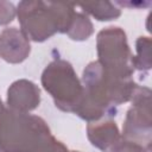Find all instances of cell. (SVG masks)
I'll use <instances>...</instances> for the list:
<instances>
[{
  "instance_id": "cell-9",
  "label": "cell",
  "mask_w": 152,
  "mask_h": 152,
  "mask_svg": "<svg viewBox=\"0 0 152 152\" xmlns=\"http://www.w3.org/2000/svg\"><path fill=\"white\" fill-rule=\"evenodd\" d=\"M87 135L93 146L102 152H112L121 139L115 121H94L87 126Z\"/></svg>"
},
{
  "instance_id": "cell-4",
  "label": "cell",
  "mask_w": 152,
  "mask_h": 152,
  "mask_svg": "<svg viewBox=\"0 0 152 152\" xmlns=\"http://www.w3.org/2000/svg\"><path fill=\"white\" fill-rule=\"evenodd\" d=\"M40 80L56 107L63 112H76L83 97V86L69 62L59 58L52 61L44 69Z\"/></svg>"
},
{
  "instance_id": "cell-12",
  "label": "cell",
  "mask_w": 152,
  "mask_h": 152,
  "mask_svg": "<svg viewBox=\"0 0 152 152\" xmlns=\"http://www.w3.org/2000/svg\"><path fill=\"white\" fill-rule=\"evenodd\" d=\"M135 46L137 56H133V66L140 71H146L151 68V39L139 37Z\"/></svg>"
},
{
  "instance_id": "cell-11",
  "label": "cell",
  "mask_w": 152,
  "mask_h": 152,
  "mask_svg": "<svg viewBox=\"0 0 152 152\" xmlns=\"http://www.w3.org/2000/svg\"><path fill=\"white\" fill-rule=\"evenodd\" d=\"M93 32H94V27L88 15H86L84 13L76 12L70 24V27L66 31V34L69 36L70 39L81 42L88 39L93 34Z\"/></svg>"
},
{
  "instance_id": "cell-15",
  "label": "cell",
  "mask_w": 152,
  "mask_h": 152,
  "mask_svg": "<svg viewBox=\"0 0 152 152\" xmlns=\"http://www.w3.org/2000/svg\"><path fill=\"white\" fill-rule=\"evenodd\" d=\"M5 110H6V108L4 107V103H2V101H1V97H0V119H1V116L4 115Z\"/></svg>"
},
{
  "instance_id": "cell-10",
  "label": "cell",
  "mask_w": 152,
  "mask_h": 152,
  "mask_svg": "<svg viewBox=\"0 0 152 152\" xmlns=\"http://www.w3.org/2000/svg\"><path fill=\"white\" fill-rule=\"evenodd\" d=\"M81 8H83L84 12L93 15L95 19L100 21L115 20L121 15V10L109 1L86 4V5H81Z\"/></svg>"
},
{
  "instance_id": "cell-1",
  "label": "cell",
  "mask_w": 152,
  "mask_h": 152,
  "mask_svg": "<svg viewBox=\"0 0 152 152\" xmlns=\"http://www.w3.org/2000/svg\"><path fill=\"white\" fill-rule=\"evenodd\" d=\"M83 97L75 114L94 122L112 113L113 107L128 102L138 84L133 78L118 77L108 72L97 61L90 62L82 74Z\"/></svg>"
},
{
  "instance_id": "cell-14",
  "label": "cell",
  "mask_w": 152,
  "mask_h": 152,
  "mask_svg": "<svg viewBox=\"0 0 152 152\" xmlns=\"http://www.w3.org/2000/svg\"><path fill=\"white\" fill-rule=\"evenodd\" d=\"M17 15V10L12 2L0 1V25L11 23Z\"/></svg>"
},
{
  "instance_id": "cell-6",
  "label": "cell",
  "mask_w": 152,
  "mask_h": 152,
  "mask_svg": "<svg viewBox=\"0 0 152 152\" xmlns=\"http://www.w3.org/2000/svg\"><path fill=\"white\" fill-rule=\"evenodd\" d=\"M129 101L132 106L127 110L121 137L151 150L152 118L150 88L137 86Z\"/></svg>"
},
{
  "instance_id": "cell-13",
  "label": "cell",
  "mask_w": 152,
  "mask_h": 152,
  "mask_svg": "<svg viewBox=\"0 0 152 152\" xmlns=\"http://www.w3.org/2000/svg\"><path fill=\"white\" fill-rule=\"evenodd\" d=\"M148 151L150 150H147L145 146H142L138 142L124 139L122 137H121L120 141L116 144V146L112 150V152H148Z\"/></svg>"
},
{
  "instance_id": "cell-2",
  "label": "cell",
  "mask_w": 152,
  "mask_h": 152,
  "mask_svg": "<svg viewBox=\"0 0 152 152\" xmlns=\"http://www.w3.org/2000/svg\"><path fill=\"white\" fill-rule=\"evenodd\" d=\"M0 152H69L38 115L6 109L0 119Z\"/></svg>"
},
{
  "instance_id": "cell-5",
  "label": "cell",
  "mask_w": 152,
  "mask_h": 152,
  "mask_svg": "<svg viewBox=\"0 0 152 152\" xmlns=\"http://www.w3.org/2000/svg\"><path fill=\"white\" fill-rule=\"evenodd\" d=\"M97 62L118 77L131 78L134 72L133 55L129 50L125 31L119 26L101 30L96 37Z\"/></svg>"
},
{
  "instance_id": "cell-8",
  "label": "cell",
  "mask_w": 152,
  "mask_h": 152,
  "mask_svg": "<svg viewBox=\"0 0 152 152\" xmlns=\"http://www.w3.org/2000/svg\"><path fill=\"white\" fill-rule=\"evenodd\" d=\"M40 103L39 87L32 81L21 78L13 82L7 89L8 108L15 112L28 113Z\"/></svg>"
},
{
  "instance_id": "cell-3",
  "label": "cell",
  "mask_w": 152,
  "mask_h": 152,
  "mask_svg": "<svg viewBox=\"0 0 152 152\" xmlns=\"http://www.w3.org/2000/svg\"><path fill=\"white\" fill-rule=\"evenodd\" d=\"M75 13L71 4L44 1H21L17 8L21 31L33 42H44L57 32L66 33Z\"/></svg>"
},
{
  "instance_id": "cell-16",
  "label": "cell",
  "mask_w": 152,
  "mask_h": 152,
  "mask_svg": "<svg viewBox=\"0 0 152 152\" xmlns=\"http://www.w3.org/2000/svg\"><path fill=\"white\" fill-rule=\"evenodd\" d=\"M69 152H80V151H69Z\"/></svg>"
},
{
  "instance_id": "cell-7",
  "label": "cell",
  "mask_w": 152,
  "mask_h": 152,
  "mask_svg": "<svg viewBox=\"0 0 152 152\" xmlns=\"http://www.w3.org/2000/svg\"><path fill=\"white\" fill-rule=\"evenodd\" d=\"M30 52V39L20 28L7 27L0 33V57L7 63H21Z\"/></svg>"
}]
</instances>
